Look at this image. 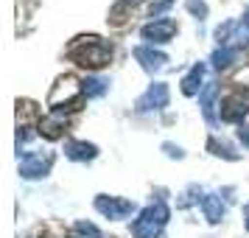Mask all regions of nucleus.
Returning <instances> with one entry per match:
<instances>
[{
    "mask_svg": "<svg viewBox=\"0 0 249 238\" xmlns=\"http://www.w3.org/2000/svg\"><path fill=\"white\" fill-rule=\"evenodd\" d=\"M68 56L87 70H101L112 59V45L101 37H79L68 45Z\"/></svg>",
    "mask_w": 249,
    "mask_h": 238,
    "instance_id": "obj_1",
    "label": "nucleus"
},
{
    "mask_svg": "<svg viewBox=\"0 0 249 238\" xmlns=\"http://www.w3.org/2000/svg\"><path fill=\"white\" fill-rule=\"evenodd\" d=\"M168 216H171V210L162 202L148 204L146 210H140V216L132 224L135 238H162L160 233H162V227L168 224Z\"/></svg>",
    "mask_w": 249,
    "mask_h": 238,
    "instance_id": "obj_2",
    "label": "nucleus"
},
{
    "mask_svg": "<svg viewBox=\"0 0 249 238\" xmlns=\"http://www.w3.org/2000/svg\"><path fill=\"white\" fill-rule=\"evenodd\" d=\"M53 168V154H42V151H28L20 157V177L23 180H42Z\"/></svg>",
    "mask_w": 249,
    "mask_h": 238,
    "instance_id": "obj_3",
    "label": "nucleus"
},
{
    "mask_svg": "<svg viewBox=\"0 0 249 238\" xmlns=\"http://www.w3.org/2000/svg\"><path fill=\"white\" fill-rule=\"evenodd\" d=\"M247 115H249V92L235 87V90L221 101V118L230 121V124H241Z\"/></svg>",
    "mask_w": 249,
    "mask_h": 238,
    "instance_id": "obj_4",
    "label": "nucleus"
},
{
    "mask_svg": "<svg viewBox=\"0 0 249 238\" xmlns=\"http://www.w3.org/2000/svg\"><path fill=\"white\" fill-rule=\"evenodd\" d=\"M168 84H162V81H157V84H148V90L137 98L135 110L137 112H157V110H165L168 107Z\"/></svg>",
    "mask_w": 249,
    "mask_h": 238,
    "instance_id": "obj_5",
    "label": "nucleus"
},
{
    "mask_svg": "<svg viewBox=\"0 0 249 238\" xmlns=\"http://www.w3.org/2000/svg\"><path fill=\"white\" fill-rule=\"evenodd\" d=\"M79 90H81V87H79V81L73 79V76H62V79L56 81V87L51 90V95H48V107H51L53 112H59L65 101H68V104L76 101Z\"/></svg>",
    "mask_w": 249,
    "mask_h": 238,
    "instance_id": "obj_6",
    "label": "nucleus"
},
{
    "mask_svg": "<svg viewBox=\"0 0 249 238\" xmlns=\"http://www.w3.org/2000/svg\"><path fill=\"white\" fill-rule=\"evenodd\" d=\"M177 23L174 20H154V23H148V25H143V39H148V45H165V42H171L174 37H177Z\"/></svg>",
    "mask_w": 249,
    "mask_h": 238,
    "instance_id": "obj_7",
    "label": "nucleus"
},
{
    "mask_svg": "<svg viewBox=\"0 0 249 238\" xmlns=\"http://www.w3.org/2000/svg\"><path fill=\"white\" fill-rule=\"evenodd\" d=\"M95 210L107 219H126V216L135 213V202H129V199H118V196H98L95 199Z\"/></svg>",
    "mask_w": 249,
    "mask_h": 238,
    "instance_id": "obj_8",
    "label": "nucleus"
},
{
    "mask_svg": "<svg viewBox=\"0 0 249 238\" xmlns=\"http://www.w3.org/2000/svg\"><path fill=\"white\" fill-rule=\"evenodd\" d=\"M135 59L143 65V70H148V73L162 70L165 68V62H168V56H165L162 51H154L151 45H137L135 48Z\"/></svg>",
    "mask_w": 249,
    "mask_h": 238,
    "instance_id": "obj_9",
    "label": "nucleus"
},
{
    "mask_svg": "<svg viewBox=\"0 0 249 238\" xmlns=\"http://www.w3.org/2000/svg\"><path fill=\"white\" fill-rule=\"evenodd\" d=\"M65 157L76 160V163H87V160L98 157V148L87 140H70V143H65Z\"/></svg>",
    "mask_w": 249,
    "mask_h": 238,
    "instance_id": "obj_10",
    "label": "nucleus"
},
{
    "mask_svg": "<svg viewBox=\"0 0 249 238\" xmlns=\"http://www.w3.org/2000/svg\"><path fill=\"white\" fill-rule=\"evenodd\" d=\"M202 210H204V219H207L210 224H218L227 213V204L221 202L218 193H207V196H202Z\"/></svg>",
    "mask_w": 249,
    "mask_h": 238,
    "instance_id": "obj_11",
    "label": "nucleus"
},
{
    "mask_svg": "<svg viewBox=\"0 0 249 238\" xmlns=\"http://www.w3.org/2000/svg\"><path fill=\"white\" fill-rule=\"evenodd\" d=\"M215 95H218V84H215V81H210V84L202 90V95H199L202 115L207 118V124L210 126H215Z\"/></svg>",
    "mask_w": 249,
    "mask_h": 238,
    "instance_id": "obj_12",
    "label": "nucleus"
},
{
    "mask_svg": "<svg viewBox=\"0 0 249 238\" xmlns=\"http://www.w3.org/2000/svg\"><path fill=\"white\" fill-rule=\"evenodd\" d=\"M65 118L59 112H53V115H48V118H42L39 121V132L48 137V140H56V137H62V132H65Z\"/></svg>",
    "mask_w": 249,
    "mask_h": 238,
    "instance_id": "obj_13",
    "label": "nucleus"
},
{
    "mask_svg": "<svg viewBox=\"0 0 249 238\" xmlns=\"http://www.w3.org/2000/svg\"><path fill=\"white\" fill-rule=\"evenodd\" d=\"M202 79H204V65L199 62V65H193V68L188 70V76L182 79V92H185V95H196L199 87H202Z\"/></svg>",
    "mask_w": 249,
    "mask_h": 238,
    "instance_id": "obj_14",
    "label": "nucleus"
},
{
    "mask_svg": "<svg viewBox=\"0 0 249 238\" xmlns=\"http://www.w3.org/2000/svg\"><path fill=\"white\" fill-rule=\"evenodd\" d=\"M107 90H109V81L107 79H95V76H90V79L81 81V92H84L87 98H101Z\"/></svg>",
    "mask_w": 249,
    "mask_h": 238,
    "instance_id": "obj_15",
    "label": "nucleus"
},
{
    "mask_svg": "<svg viewBox=\"0 0 249 238\" xmlns=\"http://www.w3.org/2000/svg\"><path fill=\"white\" fill-rule=\"evenodd\" d=\"M235 56H238V48H218V51L213 54V68H215V70L230 68Z\"/></svg>",
    "mask_w": 249,
    "mask_h": 238,
    "instance_id": "obj_16",
    "label": "nucleus"
},
{
    "mask_svg": "<svg viewBox=\"0 0 249 238\" xmlns=\"http://www.w3.org/2000/svg\"><path fill=\"white\" fill-rule=\"evenodd\" d=\"M207 148H210V151H213L215 157H224V160H238V151L232 146H230V143H221V140H210V143H207Z\"/></svg>",
    "mask_w": 249,
    "mask_h": 238,
    "instance_id": "obj_17",
    "label": "nucleus"
},
{
    "mask_svg": "<svg viewBox=\"0 0 249 238\" xmlns=\"http://www.w3.org/2000/svg\"><path fill=\"white\" fill-rule=\"evenodd\" d=\"M73 236L76 238H104L101 230L95 224H90V221H79V224L73 227Z\"/></svg>",
    "mask_w": 249,
    "mask_h": 238,
    "instance_id": "obj_18",
    "label": "nucleus"
},
{
    "mask_svg": "<svg viewBox=\"0 0 249 238\" xmlns=\"http://www.w3.org/2000/svg\"><path fill=\"white\" fill-rule=\"evenodd\" d=\"M188 12L196 14L199 20H204V17H207V6H204L202 0H188Z\"/></svg>",
    "mask_w": 249,
    "mask_h": 238,
    "instance_id": "obj_19",
    "label": "nucleus"
},
{
    "mask_svg": "<svg viewBox=\"0 0 249 238\" xmlns=\"http://www.w3.org/2000/svg\"><path fill=\"white\" fill-rule=\"evenodd\" d=\"M31 137H34V129H31V126H17V148L23 146V143H28V140H31Z\"/></svg>",
    "mask_w": 249,
    "mask_h": 238,
    "instance_id": "obj_20",
    "label": "nucleus"
},
{
    "mask_svg": "<svg viewBox=\"0 0 249 238\" xmlns=\"http://www.w3.org/2000/svg\"><path fill=\"white\" fill-rule=\"evenodd\" d=\"M171 3H174V0H157V3H151L148 14H151V17H160L162 12H168V9H171Z\"/></svg>",
    "mask_w": 249,
    "mask_h": 238,
    "instance_id": "obj_21",
    "label": "nucleus"
},
{
    "mask_svg": "<svg viewBox=\"0 0 249 238\" xmlns=\"http://www.w3.org/2000/svg\"><path fill=\"white\" fill-rule=\"evenodd\" d=\"M162 151H165L168 157H177V160H182V157H185V151H182L179 146H174V143H162Z\"/></svg>",
    "mask_w": 249,
    "mask_h": 238,
    "instance_id": "obj_22",
    "label": "nucleus"
},
{
    "mask_svg": "<svg viewBox=\"0 0 249 238\" xmlns=\"http://www.w3.org/2000/svg\"><path fill=\"white\" fill-rule=\"evenodd\" d=\"M238 140L249 148V126H241V129H238Z\"/></svg>",
    "mask_w": 249,
    "mask_h": 238,
    "instance_id": "obj_23",
    "label": "nucleus"
},
{
    "mask_svg": "<svg viewBox=\"0 0 249 238\" xmlns=\"http://www.w3.org/2000/svg\"><path fill=\"white\" fill-rule=\"evenodd\" d=\"M244 221H247V230H249V202L244 204Z\"/></svg>",
    "mask_w": 249,
    "mask_h": 238,
    "instance_id": "obj_24",
    "label": "nucleus"
},
{
    "mask_svg": "<svg viewBox=\"0 0 249 238\" xmlns=\"http://www.w3.org/2000/svg\"><path fill=\"white\" fill-rule=\"evenodd\" d=\"M244 28H247V31H249V9H247V12H244Z\"/></svg>",
    "mask_w": 249,
    "mask_h": 238,
    "instance_id": "obj_25",
    "label": "nucleus"
},
{
    "mask_svg": "<svg viewBox=\"0 0 249 238\" xmlns=\"http://www.w3.org/2000/svg\"><path fill=\"white\" fill-rule=\"evenodd\" d=\"M135 3H140V0H121V6H135Z\"/></svg>",
    "mask_w": 249,
    "mask_h": 238,
    "instance_id": "obj_26",
    "label": "nucleus"
}]
</instances>
